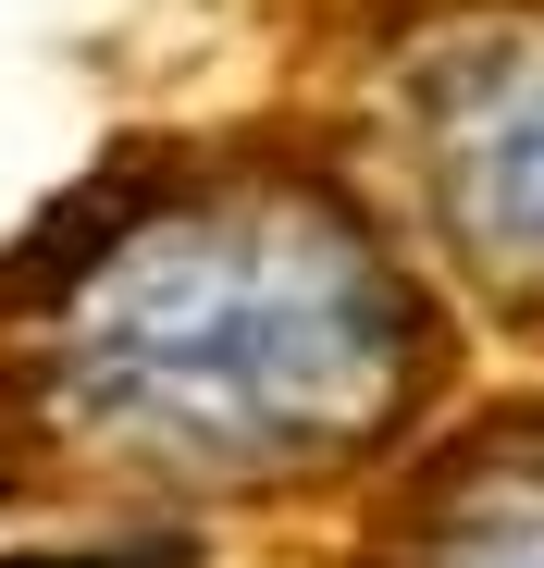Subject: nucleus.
I'll use <instances>...</instances> for the list:
<instances>
[{
	"mask_svg": "<svg viewBox=\"0 0 544 568\" xmlns=\"http://www.w3.org/2000/svg\"><path fill=\"white\" fill-rule=\"evenodd\" d=\"M62 408L173 483H322L433 384L421 284L322 185H211L62 297Z\"/></svg>",
	"mask_w": 544,
	"mask_h": 568,
	"instance_id": "1",
	"label": "nucleus"
},
{
	"mask_svg": "<svg viewBox=\"0 0 544 568\" xmlns=\"http://www.w3.org/2000/svg\"><path fill=\"white\" fill-rule=\"evenodd\" d=\"M409 185L445 260L544 322V13H471L409 62Z\"/></svg>",
	"mask_w": 544,
	"mask_h": 568,
	"instance_id": "2",
	"label": "nucleus"
},
{
	"mask_svg": "<svg viewBox=\"0 0 544 568\" xmlns=\"http://www.w3.org/2000/svg\"><path fill=\"white\" fill-rule=\"evenodd\" d=\"M396 568H544V420L483 433L445 469L396 544Z\"/></svg>",
	"mask_w": 544,
	"mask_h": 568,
	"instance_id": "3",
	"label": "nucleus"
},
{
	"mask_svg": "<svg viewBox=\"0 0 544 568\" xmlns=\"http://www.w3.org/2000/svg\"><path fill=\"white\" fill-rule=\"evenodd\" d=\"M0 568H199V544H13Z\"/></svg>",
	"mask_w": 544,
	"mask_h": 568,
	"instance_id": "4",
	"label": "nucleus"
}]
</instances>
